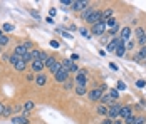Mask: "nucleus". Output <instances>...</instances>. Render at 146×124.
<instances>
[{"label":"nucleus","mask_w":146,"mask_h":124,"mask_svg":"<svg viewBox=\"0 0 146 124\" xmlns=\"http://www.w3.org/2000/svg\"><path fill=\"white\" fill-rule=\"evenodd\" d=\"M104 89H106V86L102 84V86H99V87H96V89L89 91V92H88L89 101H99V99H101V96L104 94Z\"/></svg>","instance_id":"nucleus-1"},{"label":"nucleus","mask_w":146,"mask_h":124,"mask_svg":"<svg viewBox=\"0 0 146 124\" xmlns=\"http://www.w3.org/2000/svg\"><path fill=\"white\" fill-rule=\"evenodd\" d=\"M30 49H32V44H30V42H24V44H19V45L15 47L14 54H17V55H20V57H22L24 54L30 52Z\"/></svg>","instance_id":"nucleus-2"},{"label":"nucleus","mask_w":146,"mask_h":124,"mask_svg":"<svg viewBox=\"0 0 146 124\" xmlns=\"http://www.w3.org/2000/svg\"><path fill=\"white\" fill-rule=\"evenodd\" d=\"M119 111H121V104L114 102L113 106L108 107V117H109V119H116V117H119Z\"/></svg>","instance_id":"nucleus-3"},{"label":"nucleus","mask_w":146,"mask_h":124,"mask_svg":"<svg viewBox=\"0 0 146 124\" xmlns=\"http://www.w3.org/2000/svg\"><path fill=\"white\" fill-rule=\"evenodd\" d=\"M88 84V70H79L76 74V86H86Z\"/></svg>","instance_id":"nucleus-4"},{"label":"nucleus","mask_w":146,"mask_h":124,"mask_svg":"<svg viewBox=\"0 0 146 124\" xmlns=\"http://www.w3.org/2000/svg\"><path fill=\"white\" fill-rule=\"evenodd\" d=\"M89 5H91V3H89L88 0H79V2H72L71 7H72V10H76V12H82V10L88 9Z\"/></svg>","instance_id":"nucleus-5"},{"label":"nucleus","mask_w":146,"mask_h":124,"mask_svg":"<svg viewBox=\"0 0 146 124\" xmlns=\"http://www.w3.org/2000/svg\"><path fill=\"white\" fill-rule=\"evenodd\" d=\"M101 15H102L101 10H94V12L88 17V20H86V22H88V24H91V25H96L98 22H101Z\"/></svg>","instance_id":"nucleus-6"},{"label":"nucleus","mask_w":146,"mask_h":124,"mask_svg":"<svg viewBox=\"0 0 146 124\" xmlns=\"http://www.w3.org/2000/svg\"><path fill=\"white\" fill-rule=\"evenodd\" d=\"M54 77H56V81H57V82L64 84L66 81H67V79H69V70H67V69H64V67H62V69L59 70L57 74H56V76H54Z\"/></svg>","instance_id":"nucleus-7"},{"label":"nucleus","mask_w":146,"mask_h":124,"mask_svg":"<svg viewBox=\"0 0 146 124\" xmlns=\"http://www.w3.org/2000/svg\"><path fill=\"white\" fill-rule=\"evenodd\" d=\"M104 32H106L104 22H98L96 25H92V29H91V34H94V35H102Z\"/></svg>","instance_id":"nucleus-8"},{"label":"nucleus","mask_w":146,"mask_h":124,"mask_svg":"<svg viewBox=\"0 0 146 124\" xmlns=\"http://www.w3.org/2000/svg\"><path fill=\"white\" fill-rule=\"evenodd\" d=\"M133 114V107L131 106H121V111H119V117L121 119H126L128 116Z\"/></svg>","instance_id":"nucleus-9"},{"label":"nucleus","mask_w":146,"mask_h":124,"mask_svg":"<svg viewBox=\"0 0 146 124\" xmlns=\"http://www.w3.org/2000/svg\"><path fill=\"white\" fill-rule=\"evenodd\" d=\"M44 62L42 60H35V62H32V72H37V74H42V70H44Z\"/></svg>","instance_id":"nucleus-10"},{"label":"nucleus","mask_w":146,"mask_h":124,"mask_svg":"<svg viewBox=\"0 0 146 124\" xmlns=\"http://www.w3.org/2000/svg\"><path fill=\"white\" fill-rule=\"evenodd\" d=\"M99 102H101L102 106H106V107H109V106H113V104H114V101L109 97V94H102L101 99H99Z\"/></svg>","instance_id":"nucleus-11"},{"label":"nucleus","mask_w":146,"mask_h":124,"mask_svg":"<svg viewBox=\"0 0 146 124\" xmlns=\"http://www.w3.org/2000/svg\"><path fill=\"white\" fill-rule=\"evenodd\" d=\"M119 32H121V37H119L121 40H128V39L131 37V29L129 27H123Z\"/></svg>","instance_id":"nucleus-12"},{"label":"nucleus","mask_w":146,"mask_h":124,"mask_svg":"<svg viewBox=\"0 0 146 124\" xmlns=\"http://www.w3.org/2000/svg\"><path fill=\"white\" fill-rule=\"evenodd\" d=\"M12 123L14 124H29V121H27V116H17V117H12Z\"/></svg>","instance_id":"nucleus-13"},{"label":"nucleus","mask_w":146,"mask_h":124,"mask_svg":"<svg viewBox=\"0 0 146 124\" xmlns=\"http://www.w3.org/2000/svg\"><path fill=\"white\" fill-rule=\"evenodd\" d=\"M22 109H24L22 114H24V116H27V112L34 109V102H32V101H25V102H24V106H22Z\"/></svg>","instance_id":"nucleus-14"},{"label":"nucleus","mask_w":146,"mask_h":124,"mask_svg":"<svg viewBox=\"0 0 146 124\" xmlns=\"http://www.w3.org/2000/svg\"><path fill=\"white\" fill-rule=\"evenodd\" d=\"M45 82H47L45 74H37V76H35V84H37V86H44Z\"/></svg>","instance_id":"nucleus-15"},{"label":"nucleus","mask_w":146,"mask_h":124,"mask_svg":"<svg viewBox=\"0 0 146 124\" xmlns=\"http://www.w3.org/2000/svg\"><path fill=\"white\" fill-rule=\"evenodd\" d=\"M113 17V10L111 9H106V10H102V15H101V22H106L108 19H111Z\"/></svg>","instance_id":"nucleus-16"},{"label":"nucleus","mask_w":146,"mask_h":124,"mask_svg":"<svg viewBox=\"0 0 146 124\" xmlns=\"http://www.w3.org/2000/svg\"><path fill=\"white\" fill-rule=\"evenodd\" d=\"M146 35V32H145V29L143 27H136L134 29V37L136 39H141V37H145Z\"/></svg>","instance_id":"nucleus-17"},{"label":"nucleus","mask_w":146,"mask_h":124,"mask_svg":"<svg viewBox=\"0 0 146 124\" xmlns=\"http://www.w3.org/2000/svg\"><path fill=\"white\" fill-rule=\"evenodd\" d=\"M76 94H77V96H84V94H88L86 86H76Z\"/></svg>","instance_id":"nucleus-18"},{"label":"nucleus","mask_w":146,"mask_h":124,"mask_svg":"<svg viewBox=\"0 0 146 124\" xmlns=\"http://www.w3.org/2000/svg\"><path fill=\"white\" fill-rule=\"evenodd\" d=\"M30 59H32V62H35V60H39V59H40V50H37V49H34V50H30Z\"/></svg>","instance_id":"nucleus-19"},{"label":"nucleus","mask_w":146,"mask_h":124,"mask_svg":"<svg viewBox=\"0 0 146 124\" xmlns=\"http://www.w3.org/2000/svg\"><path fill=\"white\" fill-rule=\"evenodd\" d=\"M60 69H62V64H60V62L57 60V62H56V64H54V66H52V67H50L49 70H50V74H54V76H56V74H57Z\"/></svg>","instance_id":"nucleus-20"},{"label":"nucleus","mask_w":146,"mask_h":124,"mask_svg":"<svg viewBox=\"0 0 146 124\" xmlns=\"http://www.w3.org/2000/svg\"><path fill=\"white\" fill-rule=\"evenodd\" d=\"M116 47H117V39H114V40H111L109 44H108V52H114L116 50Z\"/></svg>","instance_id":"nucleus-21"},{"label":"nucleus","mask_w":146,"mask_h":124,"mask_svg":"<svg viewBox=\"0 0 146 124\" xmlns=\"http://www.w3.org/2000/svg\"><path fill=\"white\" fill-rule=\"evenodd\" d=\"M116 24H117V22H116V19H114V17H111V19H108V20L104 22V25H106V29H108V30H109L111 27H114Z\"/></svg>","instance_id":"nucleus-22"},{"label":"nucleus","mask_w":146,"mask_h":124,"mask_svg":"<svg viewBox=\"0 0 146 124\" xmlns=\"http://www.w3.org/2000/svg\"><path fill=\"white\" fill-rule=\"evenodd\" d=\"M56 62H57V59H54V57H50V55H49V57H47V60L44 62V66H45V67H49V69H50V67H52V66H54Z\"/></svg>","instance_id":"nucleus-23"},{"label":"nucleus","mask_w":146,"mask_h":124,"mask_svg":"<svg viewBox=\"0 0 146 124\" xmlns=\"http://www.w3.org/2000/svg\"><path fill=\"white\" fill-rule=\"evenodd\" d=\"M14 67H15V69H17V70H20V72H22V70H25V67H27V64H25V62H24V60L20 59V60H19L17 64H15Z\"/></svg>","instance_id":"nucleus-24"},{"label":"nucleus","mask_w":146,"mask_h":124,"mask_svg":"<svg viewBox=\"0 0 146 124\" xmlns=\"http://www.w3.org/2000/svg\"><path fill=\"white\" fill-rule=\"evenodd\" d=\"M92 12H94V7H88L86 10H82V19H84V20H88V17L92 14Z\"/></svg>","instance_id":"nucleus-25"},{"label":"nucleus","mask_w":146,"mask_h":124,"mask_svg":"<svg viewBox=\"0 0 146 124\" xmlns=\"http://www.w3.org/2000/svg\"><path fill=\"white\" fill-rule=\"evenodd\" d=\"M98 114H101V116H106V117H108V107L102 106V104H99V106H98Z\"/></svg>","instance_id":"nucleus-26"},{"label":"nucleus","mask_w":146,"mask_h":124,"mask_svg":"<svg viewBox=\"0 0 146 124\" xmlns=\"http://www.w3.org/2000/svg\"><path fill=\"white\" fill-rule=\"evenodd\" d=\"M72 87H74V84H72V81H71V79H67L66 82L62 84V89H64V91H71Z\"/></svg>","instance_id":"nucleus-27"},{"label":"nucleus","mask_w":146,"mask_h":124,"mask_svg":"<svg viewBox=\"0 0 146 124\" xmlns=\"http://www.w3.org/2000/svg\"><path fill=\"white\" fill-rule=\"evenodd\" d=\"M20 59H22L20 55H17V54H12V55H10V59H9V62H10L12 66H15V64H17V62L20 60Z\"/></svg>","instance_id":"nucleus-28"},{"label":"nucleus","mask_w":146,"mask_h":124,"mask_svg":"<svg viewBox=\"0 0 146 124\" xmlns=\"http://www.w3.org/2000/svg\"><path fill=\"white\" fill-rule=\"evenodd\" d=\"M119 30H121V27H119V25H114V27H111L109 29V30H108V34H109V35H113V37H114V35H116L117 32H119Z\"/></svg>","instance_id":"nucleus-29"},{"label":"nucleus","mask_w":146,"mask_h":124,"mask_svg":"<svg viewBox=\"0 0 146 124\" xmlns=\"http://www.w3.org/2000/svg\"><path fill=\"white\" fill-rule=\"evenodd\" d=\"M108 94H109V97H111L113 101H117V99H119V92H117L116 89H111V91H109Z\"/></svg>","instance_id":"nucleus-30"},{"label":"nucleus","mask_w":146,"mask_h":124,"mask_svg":"<svg viewBox=\"0 0 146 124\" xmlns=\"http://www.w3.org/2000/svg\"><path fill=\"white\" fill-rule=\"evenodd\" d=\"M7 44H9V37H7L5 34H3V35H0V47H5Z\"/></svg>","instance_id":"nucleus-31"},{"label":"nucleus","mask_w":146,"mask_h":124,"mask_svg":"<svg viewBox=\"0 0 146 124\" xmlns=\"http://www.w3.org/2000/svg\"><path fill=\"white\" fill-rule=\"evenodd\" d=\"M12 30H14V25H12V24H3L2 32H12Z\"/></svg>","instance_id":"nucleus-32"},{"label":"nucleus","mask_w":146,"mask_h":124,"mask_svg":"<svg viewBox=\"0 0 146 124\" xmlns=\"http://www.w3.org/2000/svg\"><path fill=\"white\" fill-rule=\"evenodd\" d=\"M134 117H136L134 114H131V116H128V117L124 119V124H133V123H134Z\"/></svg>","instance_id":"nucleus-33"},{"label":"nucleus","mask_w":146,"mask_h":124,"mask_svg":"<svg viewBox=\"0 0 146 124\" xmlns=\"http://www.w3.org/2000/svg\"><path fill=\"white\" fill-rule=\"evenodd\" d=\"M22 60L27 64V62H32V59H30V52H27V54H24L22 55Z\"/></svg>","instance_id":"nucleus-34"},{"label":"nucleus","mask_w":146,"mask_h":124,"mask_svg":"<svg viewBox=\"0 0 146 124\" xmlns=\"http://www.w3.org/2000/svg\"><path fill=\"white\" fill-rule=\"evenodd\" d=\"M134 45H136V42H128L124 47H126V50H133V49H134Z\"/></svg>","instance_id":"nucleus-35"},{"label":"nucleus","mask_w":146,"mask_h":124,"mask_svg":"<svg viewBox=\"0 0 146 124\" xmlns=\"http://www.w3.org/2000/svg\"><path fill=\"white\" fill-rule=\"evenodd\" d=\"M10 114H12V109H10V107H5V109H3V114H2V116H3V117H9Z\"/></svg>","instance_id":"nucleus-36"},{"label":"nucleus","mask_w":146,"mask_h":124,"mask_svg":"<svg viewBox=\"0 0 146 124\" xmlns=\"http://www.w3.org/2000/svg\"><path fill=\"white\" fill-rule=\"evenodd\" d=\"M124 89H126V84H124V82H121V81H119V82H117V87H116V91H124Z\"/></svg>","instance_id":"nucleus-37"},{"label":"nucleus","mask_w":146,"mask_h":124,"mask_svg":"<svg viewBox=\"0 0 146 124\" xmlns=\"http://www.w3.org/2000/svg\"><path fill=\"white\" fill-rule=\"evenodd\" d=\"M136 86H138L139 89H143V87H145V86H146V82H145V81H143V79H139V81H136Z\"/></svg>","instance_id":"nucleus-38"},{"label":"nucleus","mask_w":146,"mask_h":124,"mask_svg":"<svg viewBox=\"0 0 146 124\" xmlns=\"http://www.w3.org/2000/svg\"><path fill=\"white\" fill-rule=\"evenodd\" d=\"M50 47H54V49H59V47H60L59 40H50Z\"/></svg>","instance_id":"nucleus-39"},{"label":"nucleus","mask_w":146,"mask_h":124,"mask_svg":"<svg viewBox=\"0 0 146 124\" xmlns=\"http://www.w3.org/2000/svg\"><path fill=\"white\" fill-rule=\"evenodd\" d=\"M47 57H49V55L45 54L44 50H40V59H39V60H42V62H45V60H47Z\"/></svg>","instance_id":"nucleus-40"},{"label":"nucleus","mask_w":146,"mask_h":124,"mask_svg":"<svg viewBox=\"0 0 146 124\" xmlns=\"http://www.w3.org/2000/svg\"><path fill=\"white\" fill-rule=\"evenodd\" d=\"M81 34H82V35H84L86 39H91V34H89V32L86 30V29H81Z\"/></svg>","instance_id":"nucleus-41"},{"label":"nucleus","mask_w":146,"mask_h":124,"mask_svg":"<svg viewBox=\"0 0 146 124\" xmlns=\"http://www.w3.org/2000/svg\"><path fill=\"white\" fill-rule=\"evenodd\" d=\"M60 5H67V7H71V5H72V0H60Z\"/></svg>","instance_id":"nucleus-42"},{"label":"nucleus","mask_w":146,"mask_h":124,"mask_svg":"<svg viewBox=\"0 0 146 124\" xmlns=\"http://www.w3.org/2000/svg\"><path fill=\"white\" fill-rule=\"evenodd\" d=\"M71 72H79V69H77V66H76V64H72V66L69 67V74H71Z\"/></svg>","instance_id":"nucleus-43"},{"label":"nucleus","mask_w":146,"mask_h":124,"mask_svg":"<svg viewBox=\"0 0 146 124\" xmlns=\"http://www.w3.org/2000/svg\"><path fill=\"white\" fill-rule=\"evenodd\" d=\"M138 44H139L141 47H143V45H146V35H145V37H141V39H138Z\"/></svg>","instance_id":"nucleus-44"},{"label":"nucleus","mask_w":146,"mask_h":124,"mask_svg":"<svg viewBox=\"0 0 146 124\" xmlns=\"http://www.w3.org/2000/svg\"><path fill=\"white\" fill-rule=\"evenodd\" d=\"M29 14H30V15H32V17H34V19H40V15L37 14V12H35V10H30Z\"/></svg>","instance_id":"nucleus-45"},{"label":"nucleus","mask_w":146,"mask_h":124,"mask_svg":"<svg viewBox=\"0 0 146 124\" xmlns=\"http://www.w3.org/2000/svg\"><path fill=\"white\" fill-rule=\"evenodd\" d=\"M134 60H136V62H143V59H141V55L138 54V52L134 54Z\"/></svg>","instance_id":"nucleus-46"},{"label":"nucleus","mask_w":146,"mask_h":124,"mask_svg":"<svg viewBox=\"0 0 146 124\" xmlns=\"http://www.w3.org/2000/svg\"><path fill=\"white\" fill-rule=\"evenodd\" d=\"M101 124H113V119H109V117H106L104 121H102Z\"/></svg>","instance_id":"nucleus-47"},{"label":"nucleus","mask_w":146,"mask_h":124,"mask_svg":"<svg viewBox=\"0 0 146 124\" xmlns=\"http://www.w3.org/2000/svg\"><path fill=\"white\" fill-rule=\"evenodd\" d=\"M62 35H64V37H67V39H71V37H72V35H71L69 32H66V30H62Z\"/></svg>","instance_id":"nucleus-48"},{"label":"nucleus","mask_w":146,"mask_h":124,"mask_svg":"<svg viewBox=\"0 0 146 124\" xmlns=\"http://www.w3.org/2000/svg\"><path fill=\"white\" fill-rule=\"evenodd\" d=\"M71 60H79V55H77V54H72V55H71Z\"/></svg>","instance_id":"nucleus-49"},{"label":"nucleus","mask_w":146,"mask_h":124,"mask_svg":"<svg viewBox=\"0 0 146 124\" xmlns=\"http://www.w3.org/2000/svg\"><path fill=\"white\" fill-rule=\"evenodd\" d=\"M35 77H34V74H27V81H34Z\"/></svg>","instance_id":"nucleus-50"},{"label":"nucleus","mask_w":146,"mask_h":124,"mask_svg":"<svg viewBox=\"0 0 146 124\" xmlns=\"http://www.w3.org/2000/svg\"><path fill=\"white\" fill-rule=\"evenodd\" d=\"M3 109H5V106H3V104H2V102H0V116H2V114H3Z\"/></svg>","instance_id":"nucleus-51"},{"label":"nucleus","mask_w":146,"mask_h":124,"mask_svg":"<svg viewBox=\"0 0 146 124\" xmlns=\"http://www.w3.org/2000/svg\"><path fill=\"white\" fill-rule=\"evenodd\" d=\"M49 14H50L49 17H54V15H56V9H50V12H49Z\"/></svg>","instance_id":"nucleus-52"},{"label":"nucleus","mask_w":146,"mask_h":124,"mask_svg":"<svg viewBox=\"0 0 146 124\" xmlns=\"http://www.w3.org/2000/svg\"><path fill=\"white\" fill-rule=\"evenodd\" d=\"M0 35H3V32H2V29H0Z\"/></svg>","instance_id":"nucleus-53"},{"label":"nucleus","mask_w":146,"mask_h":124,"mask_svg":"<svg viewBox=\"0 0 146 124\" xmlns=\"http://www.w3.org/2000/svg\"><path fill=\"white\" fill-rule=\"evenodd\" d=\"M0 50H2V47H0Z\"/></svg>","instance_id":"nucleus-54"}]
</instances>
